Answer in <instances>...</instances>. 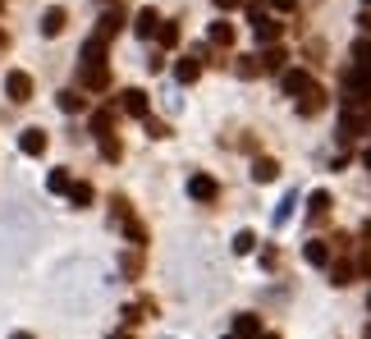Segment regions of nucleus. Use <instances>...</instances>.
<instances>
[{"mask_svg":"<svg viewBox=\"0 0 371 339\" xmlns=\"http://www.w3.org/2000/svg\"><path fill=\"white\" fill-rule=\"evenodd\" d=\"M234 339H262V321L252 317V312L234 317Z\"/></svg>","mask_w":371,"mask_h":339,"instance_id":"obj_8","label":"nucleus"},{"mask_svg":"<svg viewBox=\"0 0 371 339\" xmlns=\"http://www.w3.org/2000/svg\"><path fill=\"white\" fill-rule=\"evenodd\" d=\"M271 5H275V10H284V14H289V10L298 5V0H271Z\"/></svg>","mask_w":371,"mask_h":339,"instance_id":"obj_31","label":"nucleus"},{"mask_svg":"<svg viewBox=\"0 0 371 339\" xmlns=\"http://www.w3.org/2000/svg\"><path fill=\"white\" fill-rule=\"evenodd\" d=\"M303 257H307V266H330V248L321 239H307L303 243Z\"/></svg>","mask_w":371,"mask_h":339,"instance_id":"obj_11","label":"nucleus"},{"mask_svg":"<svg viewBox=\"0 0 371 339\" xmlns=\"http://www.w3.org/2000/svg\"><path fill=\"white\" fill-rule=\"evenodd\" d=\"M362 5H371V0H362Z\"/></svg>","mask_w":371,"mask_h":339,"instance_id":"obj_38","label":"nucleus"},{"mask_svg":"<svg viewBox=\"0 0 371 339\" xmlns=\"http://www.w3.org/2000/svg\"><path fill=\"white\" fill-rule=\"evenodd\" d=\"M307 216H312V220H326L330 216V193H326V188H317V193L307 197Z\"/></svg>","mask_w":371,"mask_h":339,"instance_id":"obj_13","label":"nucleus"},{"mask_svg":"<svg viewBox=\"0 0 371 339\" xmlns=\"http://www.w3.org/2000/svg\"><path fill=\"white\" fill-rule=\"evenodd\" d=\"M197 74H202V55H188V60H179V65H175L179 83H197Z\"/></svg>","mask_w":371,"mask_h":339,"instance_id":"obj_14","label":"nucleus"},{"mask_svg":"<svg viewBox=\"0 0 371 339\" xmlns=\"http://www.w3.org/2000/svg\"><path fill=\"white\" fill-rule=\"evenodd\" d=\"M69 202H74V207H88V202H92V184H69Z\"/></svg>","mask_w":371,"mask_h":339,"instance_id":"obj_23","label":"nucleus"},{"mask_svg":"<svg viewBox=\"0 0 371 339\" xmlns=\"http://www.w3.org/2000/svg\"><path fill=\"white\" fill-rule=\"evenodd\" d=\"M120 266H124V275H138V271H142V257H138V252H129Z\"/></svg>","mask_w":371,"mask_h":339,"instance_id":"obj_29","label":"nucleus"},{"mask_svg":"<svg viewBox=\"0 0 371 339\" xmlns=\"http://www.w3.org/2000/svg\"><path fill=\"white\" fill-rule=\"evenodd\" d=\"M230 339H234V335H230Z\"/></svg>","mask_w":371,"mask_h":339,"instance_id":"obj_39","label":"nucleus"},{"mask_svg":"<svg viewBox=\"0 0 371 339\" xmlns=\"http://www.w3.org/2000/svg\"><path fill=\"white\" fill-rule=\"evenodd\" d=\"M120 28H124V14H106V19L97 23V33H92V37H97V42H110Z\"/></svg>","mask_w":371,"mask_h":339,"instance_id":"obj_15","label":"nucleus"},{"mask_svg":"<svg viewBox=\"0 0 371 339\" xmlns=\"http://www.w3.org/2000/svg\"><path fill=\"white\" fill-rule=\"evenodd\" d=\"M252 28H257V37H262V42H280V33H284V23L266 19L262 10H252Z\"/></svg>","mask_w":371,"mask_h":339,"instance_id":"obj_6","label":"nucleus"},{"mask_svg":"<svg viewBox=\"0 0 371 339\" xmlns=\"http://www.w3.org/2000/svg\"><path fill=\"white\" fill-rule=\"evenodd\" d=\"M252 248H257V234H252V230H239V234H234V252H239V257H248Z\"/></svg>","mask_w":371,"mask_h":339,"instance_id":"obj_22","label":"nucleus"},{"mask_svg":"<svg viewBox=\"0 0 371 339\" xmlns=\"http://www.w3.org/2000/svg\"><path fill=\"white\" fill-rule=\"evenodd\" d=\"M358 271H362V275H371V252H362V257H358Z\"/></svg>","mask_w":371,"mask_h":339,"instance_id":"obj_30","label":"nucleus"},{"mask_svg":"<svg viewBox=\"0 0 371 339\" xmlns=\"http://www.w3.org/2000/svg\"><path fill=\"white\" fill-rule=\"evenodd\" d=\"M211 46H234V23H225V19H220V23H211Z\"/></svg>","mask_w":371,"mask_h":339,"instance_id":"obj_17","label":"nucleus"},{"mask_svg":"<svg viewBox=\"0 0 371 339\" xmlns=\"http://www.w3.org/2000/svg\"><path fill=\"white\" fill-rule=\"evenodd\" d=\"M5 92H10V101H14V106H23V101H33V74H23V69L5 74Z\"/></svg>","mask_w":371,"mask_h":339,"instance_id":"obj_2","label":"nucleus"},{"mask_svg":"<svg viewBox=\"0 0 371 339\" xmlns=\"http://www.w3.org/2000/svg\"><path fill=\"white\" fill-rule=\"evenodd\" d=\"M138 37H156V28H161V19H156V10H138Z\"/></svg>","mask_w":371,"mask_h":339,"instance_id":"obj_18","label":"nucleus"},{"mask_svg":"<svg viewBox=\"0 0 371 339\" xmlns=\"http://www.w3.org/2000/svg\"><path fill=\"white\" fill-rule=\"evenodd\" d=\"M262 339H280V335H262Z\"/></svg>","mask_w":371,"mask_h":339,"instance_id":"obj_37","label":"nucleus"},{"mask_svg":"<svg viewBox=\"0 0 371 339\" xmlns=\"http://www.w3.org/2000/svg\"><path fill=\"white\" fill-rule=\"evenodd\" d=\"M280 88H284V97H303V92L312 88V74H307V69H284Z\"/></svg>","mask_w":371,"mask_h":339,"instance_id":"obj_3","label":"nucleus"},{"mask_svg":"<svg viewBox=\"0 0 371 339\" xmlns=\"http://www.w3.org/2000/svg\"><path fill=\"white\" fill-rule=\"evenodd\" d=\"M55 33H65V10H60V5H51V10L42 14V37H55Z\"/></svg>","mask_w":371,"mask_h":339,"instance_id":"obj_12","label":"nucleus"},{"mask_svg":"<svg viewBox=\"0 0 371 339\" xmlns=\"http://www.w3.org/2000/svg\"><path fill=\"white\" fill-rule=\"evenodd\" d=\"M353 271H358V266H353V262H339V266H335V271H330V285H335V289H344V285H353Z\"/></svg>","mask_w":371,"mask_h":339,"instance_id":"obj_21","label":"nucleus"},{"mask_svg":"<svg viewBox=\"0 0 371 339\" xmlns=\"http://www.w3.org/2000/svg\"><path fill=\"white\" fill-rule=\"evenodd\" d=\"M97 143H101V156H106V161H120V143H115L110 133H97Z\"/></svg>","mask_w":371,"mask_h":339,"instance_id":"obj_24","label":"nucleus"},{"mask_svg":"<svg viewBox=\"0 0 371 339\" xmlns=\"http://www.w3.org/2000/svg\"><path fill=\"white\" fill-rule=\"evenodd\" d=\"M275 175H280V165H275L271 156H257V165H252V179H257V184H271Z\"/></svg>","mask_w":371,"mask_h":339,"instance_id":"obj_16","label":"nucleus"},{"mask_svg":"<svg viewBox=\"0 0 371 339\" xmlns=\"http://www.w3.org/2000/svg\"><path fill=\"white\" fill-rule=\"evenodd\" d=\"M234 74H239V78H257V74H262V55H243L239 65H234Z\"/></svg>","mask_w":371,"mask_h":339,"instance_id":"obj_20","label":"nucleus"},{"mask_svg":"<svg viewBox=\"0 0 371 339\" xmlns=\"http://www.w3.org/2000/svg\"><path fill=\"white\" fill-rule=\"evenodd\" d=\"M344 97H349V106H367L371 101V74L367 69L353 65L349 74H344Z\"/></svg>","mask_w":371,"mask_h":339,"instance_id":"obj_1","label":"nucleus"},{"mask_svg":"<svg viewBox=\"0 0 371 339\" xmlns=\"http://www.w3.org/2000/svg\"><path fill=\"white\" fill-rule=\"evenodd\" d=\"M362 161H367V165H371V147H367V152H362Z\"/></svg>","mask_w":371,"mask_h":339,"instance_id":"obj_35","label":"nucleus"},{"mask_svg":"<svg viewBox=\"0 0 371 339\" xmlns=\"http://www.w3.org/2000/svg\"><path fill=\"white\" fill-rule=\"evenodd\" d=\"M321 106H326V92H321L317 83H312V88H307L303 97H298V115H317Z\"/></svg>","mask_w":371,"mask_h":339,"instance_id":"obj_9","label":"nucleus"},{"mask_svg":"<svg viewBox=\"0 0 371 339\" xmlns=\"http://www.w3.org/2000/svg\"><path fill=\"white\" fill-rule=\"evenodd\" d=\"M216 193H220V184L211 175H193V179H188V197H193V202H216Z\"/></svg>","mask_w":371,"mask_h":339,"instance_id":"obj_4","label":"nucleus"},{"mask_svg":"<svg viewBox=\"0 0 371 339\" xmlns=\"http://www.w3.org/2000/svg\"><path fill=\"white\" fill-rule=\"evenodd\" d=\"M19 152H23V156H42V152H46V133H42V129H23Z\"/></svg>","mask_w":371,"mask_h":339,"instance_id":"obj_7","label":"nucleus"},{"mask_svg":"<svg viewBox=\"0 0 371 339\" xmlns=\"http://www.w3.org/2000/svg\"><path fill=\"white\" fill-rule=\"evenodd\" d=\"M284 60H289V55H284L280 46H271V51L262 55V69H266V74H284Z\"/></svg>","mask_w":371,"mask_h":339,"instance_id":"obj_19","label":"nucleus"},{"mask_svg":"<svg viewBox=\"0 0 371 339\" xmlns=\"http://www.w3.org/2000/svg\"><path fill=\"white\" fill-rule=\"evenodd\" d=\"M294 207H298V193H284V197H280V207H275V216H271L275 230H284V225L294 220Z\"/></svg>","mask_w":371,"mask_h":339,"instance_id":"obj_10","label":"nucleus"},{"mask_svg":"<svg viewBox=\"0 0 371 339\" xmlns=\"http://www.w3.org/2000/svg\"><path fill=\"white\" fill-rule=\"evenodd\" d=\"M120 110H124V115H133V120H147V92H142V88H129V92L120 97Z\"/></svg>","mask_w":371,"mask_h":339,"instance_id":"obj_5","label":"nucleus"},{"mask_svg":"<svg viewBox=\"0 0 371 339\" xmlns=\"http://www.w3.org/2000/svg\"><path fill=\"white\" fill-rule=\"evenodd\" d=\"M362 339H371V326H367V330H362Z\"/></svg>","mask_w":371,"mask_h":339,"instance_id":"obj_36","label":"nucleus"},{"mask_svg":"<svg viewBox=\"0 0 371 339\" xmlns=\"http://www.w3.org/2000/svg\"><path fill=\"white\" fill-rule=\"evenodd\" d=\"M60 110H65V115H78V110H83V97H78V92H60Z\"/></svg>","mask_w":371,"mask_h":339,"instance_id":"obj_28","label":"nucleus"},{"mask_svg":"<svg viewBox=\"0 0 371 339\" xmlns=\"http://www.w3.org/2000/svg\"><path fill=\"white\" fill-rule=\"evenodd\" d=\"M358 23H362V28H367V33H371V14H362V19H358Z\"/></svg>","mask_w":371,"mask_h":339,"instance_id":"obj_34","label":"nucleus"},{"mask_svg":"<svg viewBox=\"0 0 371 339\" xmlns=\"http://www.w3.org/2000/svg\"><path fill=\"white\" fill-rule=\"evenodd\" d=\"M46 188H51V193H69V175L65 170H51V175H46Z\"/></svg>","mask_w":371,"mask_h":339,"instance_id":"obj_27","label":"nucleus"},{"mask_svg":"<svg viewBox=\"0 0 371 339\" xmlns=\"http://www.w3.org/2000/svg\"><path fill=\"white\" fill-rule=\"evenodd\" d=\"M216 5H220V10H234V5H239V0H216Z\"/></svg>","mask_w":371,"mask_h":339,"instance_id":"obj_33","label":"nucleus"},{"mask_svg":"<svg viewBox=\"0 0 371 339\" xmlns=\"http://www.w3.org/2000/svg\"><path fill=\"white\" fill-rule=\"evenodd\" d=\"M10 339H37V335H28V330H14V335Z\"/></svg>","mask_w":371,"mask_h":339,"instance_id":"obj_32","label":"nucleus"},{"mask_svg":"<svg viewBox=\"0 0 371 339\" xmlns=\"http://www.w3.org/2000/svg\"><path fill=\"white\" fill-rule=\"evenodd\" d=\"M156 37H161V46H179V23H161Z\"/></svg>","mask_w":371,"mask_h":339,"instance_id":"obj_26","label":"nucleus"},{"mask_svg":"<svg viewBox=\"0 0 371 339\" xmlns=\"http://www.w3.org/2000/svg\"><path fill=\"white\" fill-rule=\"evenodd\" d=\"M353 60H358V69L371 74V42H353Z\"/></svg>","mask_w":371,"mask_h":339,"instance_id":"obj_25","label":"nucleus"}]
</instances>
